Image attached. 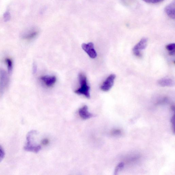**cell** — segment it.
I'll list each match as a JSON object with an SVG mask.
<instances>
[{
	"label": "cell",
	"instance_id": "1",
	"mask_svg": "<svg viewBox=\"0 0 175 175\" xmlns=\"http://www.w3.org/2000/svg\"><path fill=\"white\" fill-rule=\"evenodd\" d=\"M37 131L32 130L29 132L27 134L26 143L24 147V150L37 153L41 149V146L34 143V137L37 134Z\"/></svg>",
	"mask_w": 175,
	"mask_h": 175
},
{
	"label": "cell",
	"instance_id": "2",
	"mask_svg": "<svg viewBox=\"0 0 175 175\" xmlns=\"http://www.w3.org/2000/svg\"><path fill=\"white\" fill-rule=\"evenodd\" d=\"M79 81L81 87L75 91V93L79 95H82L89 99L91 97L90 94V87L88 84L87 77L82 73L79 75Z\"/></svg>",
	"mask_w": 175,
	"mask_h": 175
},
{
	"label": "cell",
	"instance_id": "3",
	"mask_svg": "<svg viewBox=\"0 0 175 175\" xmlns=\"http://www.w3.org/2000/svg\"><path fill=\"white\" fill-rule=\"evenodd\" d=\"M115 75L112 74L105 80L100 87V89L104 92L108 91L113 86L115 79L116 78Z\"/></svg>",
	"mask_w": 175,
	"mask_h": 175
},
{
	"label": "cell",
	"instance_id": "4",
	"mask_svg": "<svg viewBox=\"0 0 175 175\" xmlns=\"http://www.w3.org/2000/svg\"><path fill=\"white\" fill-rule=\"evenodd\" d=\"M82 48L90 57L92 59L96 58L97 53L94 48V45L92 42L88 44L84 43L82 45Z\"/></svg>",
	"mask_w": 175,
	"mask_h": 175
},
{
	"label": "cell",
	"instance_id": "5",
	"mask_svg": "<svg viewBox=\"0 0 175 175\" xmlns=\"http://www.w3.org/2000/svg\"><path fill=\"white\" fill-rule=\"evenodd\" d=\"M7 74L3 69H0V93L2 94L8 84Z\"/></svg>",
	"mask_w": 175,
	"mask_h": 175
},
{
	"label": "cell",
	"instance_id": "6",
	"mask_svg": "<svg viewBox=\"0 0 175 175\" xmlns=\"http://www.w3.org/2000/svg\"><path fill=\"white\" fill-rule=\"evenodd\" d=\"M78 113L80 117L84 120L88 119L94 116V115L88 111V107L85 105L79 109Z\"/></svg>",
	"mask_w": 175,
	"mask_h": 175
},
{
	"label": "cell",
	"instance_id": "7",
	"mask_svg": "<svg viewBox=\"0 0 175 175\" xmlns=\"http://www.w3.org/2000/svg\"><path fill=\"white\" fill-rule=\"evenodd\" d=\"M40 79L46 86L48 87L53 86L57 81L56 77L55 76H42L41 77Z\"/></svg>",
	"mask_w": 175,
	"mask_h": 175
},
{
	"label": "cell",
	"instance_id": "8",
	"mask_svg": "<svg viewBox=\"0 0 175 175\" xmlns=\"http://www.w3.org/2000/svg\"><path fill=\"white\" fill-rule=\"evenodd\" d=\"M175 1L167 6L165 8V12L172 19H175Z\"/></svg>",
	"mask_w": 175,
	"mask_h": 175
},
{
	"label": "cell",
	"instance_id": "9",
	"mask_svg": "<svg viewBox=\"0 0 175 175\" xmlns=\"http://www.w3.org/2000/svg\"><path fill=\"white\" fill-rule=\"evenodd\" d=\"M147 40L146 38L142 39L134 47L133 49V52L139 51L144 49L147 46Z\"/></svg>",
	"mask_w": 175,
	"mask_h": 175
},
{
	"label": "cell",
	"instance_id": "10",
	"mask_svg": "<svg viewBox=\"0 0 175 175\" xmlns=\"http://www.w3.org/2000/svg\"><path fill=\"white\" fill-rule=\"evenodd\" d=\"M158 84L162 87H171L174 85V82L171 78H164L159 80Z\"/></svg>",
	"mask_w": 175,
	"mask_h": 175
},
{
	"label": "cell",
	"instance_id": "11",
	"mask_svg": "<svg viewBox=\"0 0 175 175\" xmlns=\"http://www.w3.org/2000/svg\"><path fill=\"white\" fill-rule=\"evenodd\" d=\"M38 32L36 31H30L23 35V38L27 40H31L35 38L38 35Z\"/></svg>",
	"mask_w": 175,
	"mask_h": 175
},
{
	"label": "cell",
	"instance_id": "12",
	"mask_svg": "<svg viewBox=\"0 0 175 175\" xmlns=\"http://www.w3.org/2000/svg\"><path fill=\"white\" fill-rule=\"evenodd\" d=\"M6 62L7 64L8 73L9 74H11L12 71V67H13L12 62L11 60L9 59H6Z\"/></svg>",
	"mask_w": 175,
	"mask_h": 175
},
{
	"label": "cell",
	"instance_id": "13",
	"mask_svg": "<svg viewBox=\"0 0 175 175\" xmlns=\"http://www.w3.org/2000/svg\"><path fill=\"white\" fill-rule=\"evenodd\" d=\"M124 166V164L123 162H121L116 167L115 169V170L114 174L117 175V173L120 170L123 168Z\"/></svg>",
	"mask_w": 175,
	"mask_h": 175
},
{
	"label": "cell",
	"instance_id": "14",
	"mask_svg": "<svg viewBox=\"0 0 175 175\" xmlns=\"http://www.w3.org/2000/svg\"><path fill=\"white\" fill-rule=\"evenodd\" d=\"M147 3L156 4L164 2V0H142Z\"/></svg>",
	"mask_w": 175,
	"mask_h": 175
},
{
	"label": "cell",
	"instance_id": "15",
	"mask_svg": "<svg viewBox=\"0 0 175 175\" xmlns=\"http://www.w3.org/2000/svg\"><path fill=\"white\" fill-rule=\"evenodd\" d=\"M5 152L2 147L0 146V162L4 159L5 156Z\"/></svg>",
	"mask_w": 175,
	"mask_h": 175
},
{
	"label": "cell",
	"instance_id": "16",
	"mask_svg": "<svg viewBox=\"0 0 175 175\" xmlns=\"http://www.w3.org/2000/svg\"><path fill=\"white\" fill-rule=\"evenodd\" d=\"M11 18V14L9 12H6L4 15V19L5 22L8 21Z\"/></svg>",
	"mask_w": 175,
	"mask_h": 175
},
{
	"label": "cell",
	"instance_id": "17",
	"mask_svg": "<svg viewBox=\"0 0 175 175\" xmlns=\"http://www.w3.org/2000/svg\"><path fill=\"white\" fill-rule=\"evenodd\" d=\"M175 44L174 43L167 45L166 46V49L169 51L175 50Z\"/></svg>",
	"mask_w": 175,
	"mask_h": 175
},
{
	"label": "cell",
	"instance_id": "18",
	"mask_svg": "<svg viewBox=\"0 0 175 175\" xmlns=\"http://www.w3.org/2000/svg\"><path fill=\"white\" fill-rule=\"evenodd\" d=\"M121 132L119 129H114L111 132V134L113 136H118L121 134Z\"/></svg>",
	"mask_w": 175,
	"mask_h": 175
},
{
	"label": "cell",
	"instance_id": "19",
	"mask_svg": "<svg viewBox=\"0 0 175 175\" xmlns=\"http://www.w3.org/2000/svg\"><path fill=\"white\" fill-rule=\"evenodd\" d=\"M171 122L172 124V131L173 132V133L174 134V114L172 116L171 118Z\"/></svg>",
	"mask_w": 175,
	"mask_h": 175
},
{
	"label": "cell",
	"instance_id": "20",
	"mask_svg": "<svg viewBox=\"0 0 175 175\" xmlns=\"http://www.w3.org/2000/svg\"><path fill=\"white\" fill-rule=\"evenodd\" d=\"M121 1L122 2L126 5H129L133 1V0H121Z\"/></svg>",
	"mask_w": 175,
	"mask_h": 175
},
{
	"label": "cell",
	"instance_id": "21",
	"mask_svg": "<svg viewBox=\"0 0 175 175\" xmlns=\"http://www.w3.org/2000/svg\"><path fill=\"white\" fill-rule=\"evenodd\" d=\"M49 142V141L48 139H44L42 140L41 143L42 144H43L44 145H47L48 144Z\"/></svg>",
	"mask_w": 175,
	"mask_h": 175
},
{
	"label": "cell",
	"instance_id": "22",
	"mask_svg": "<svg viewBox=\"0 0 175 175\" xmlns=\"http://www.w3.org/2000/svg\"><path fill=\"white\" fill-rule=\"evenodd\" d=\"M37 70V67L36 65L35 64H33V72L34 73H35Z\"/></svg>",
	"mask_w": 175,
	"mask_h": 175
},
{
	"label": "cell",
	"instance_id": "23",
	"mask_svg": "<svg viewBox=\"0 0 175 175\" xmlns=\"http://www.w3.org/2000/svg\"><path fill=\"white\" fill-rule=\"evenodd\" d=\"M175 50L173 51H169V54L170 56H174L175 54Z\"/></svg>",
	"mask_w": 175,
	"mask_h": 175
},
{
	"label": "cell",
	"instance_id": "24",
	"mask_svg": "<svg viewBox=\"0 0 175 175\" xmlns=\"http://www.w3.org/2000/svg\"><path fill=\"white\" fill-rule=\"evenodd\" d=\"M171 109L172 111L174 112L175 110V107L174 106H171Z\"/></svg>",
	"mask_w": 175,
	"mask_h": 175
}]
</instances>
